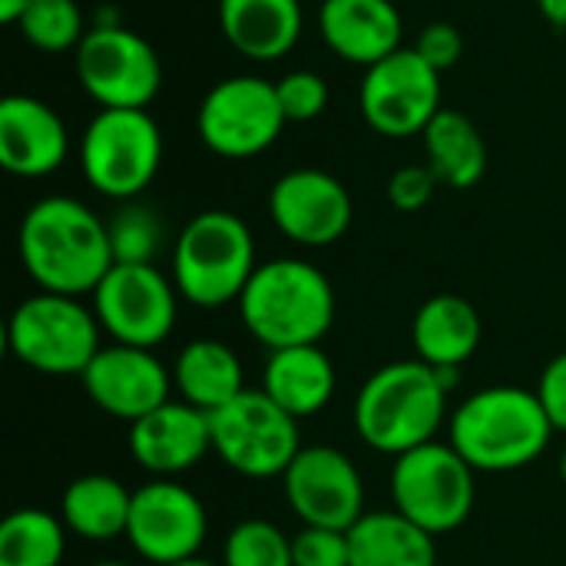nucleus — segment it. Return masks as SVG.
Instances as JSON below:
<instances>
[{"mask_svg": "<svg viewBox=\"0 0 566 566\" xmlns=\"http://www.w3.org/2000/svg\"><path fill=\"white\" fill-rule=\"evenodd\" d=\"M20 262L40 292L93 295L116 265L106 222L73 196H46L33 202L17 235Z\"/></svg>", "mask_w": 566, "mask_h": 566, "instance_id": "1", "label": "nucleus"}, {"mask_svg": "<svg viewBox=\"0 0 566 566\" xmlns=\"http://www.w3.org/2000/svg\"><path fill=\"white\" fill-rule=\"evenodd\" d=\"M448 395L441 371L421 358L391 361L358 388L355 431L371 451L401 458L434 441L448 421Z\"/></svg>", "mask_w": 566, "mask_h": 566, "instance_id": "2", "label": "nucleus"}, {"mask_svg": "<svg viewBox=\"0 0 566 566\" xmlns=\"http://www.w3.org/2000/svg\"><path fill=\"white\" fill-rule=\"evenodd\" d=\"M554 438V424L537 391L517 385L484 388L451 415V448L478 474H511L531 468Z\"/></svg>", "mask_w": 566, "mask_h": 566, "instance_id": "3", "label": "nucleus"}, {"mask_svg": "<svg viewBox=\"0 0 566 566\" xmlns=\"http://www.w3.org/2000/svg\"><path fill=\"white\" fill-rule=\"evenodd\" d=\"M239 315L249 335L269 352L318 345L335 322V289L305 259H272L249 279Z\"/></svg>", "mask_w": 566, "mask_h": 566, "instance_id": "4", "label": "nucleus"}, {"mask_svg": "<svg viewBox=\"0 0 566 566\" xmlns=\"http://www.w3.org/2000/svg\"><path fill=\"white\" fill-rule=\"evenodd\" d=\"M255 269L252 229L229 209L199 212L172 245V282L196 308L239 302Z\"/></svg>", "mask_w": 566, "mask_h": 566, "instance_id": "5", "label": "nucleus"}, {"mask_svg": "<svg viewBox=\"0 0 566 566\" xmlns=\"http://www.w3.org/2000/svg\"><path fill=\"white\" fill-rule=\"evenodd\" d=\"M99 318L73 295L36 292L23 298L7 322V348L10 355L53 378L83 375L96 358L99 345Z\"/></svg>", "mask_w": 566, "mask_h": 566, "instance_id": "6", "label": "nucleus"}, {"mask_svg": "<svg viewBox=\"0 0 566 566\" xmlns=\"http://www.w3.org/2000/svg\"><path fill=\"white\" fill-rule=\"evenodd\" d=\"M80 166L99 196L133 202L163 166L159 123L149 109H99L80 139Z\"/></svg>", "mask_w": 566, "mask_h": 566, "instance_id": "7", "label": "nucleus"}, {"mask_svg": "<svg viewBox=\"0 0 566 566\" xmlns=\"http://www.w3.org/2000/svg\"><path fill=\"white\" fill-rule=\"evenodd\" d=\"M474 468L441 441L421 444L391 468V501L395 511L424 527L431 537L454 534L474 511L478 481Z\"/></svg>", "mask_w": 566, "mask_h": 566, "instance_id": "8", "label": "nucleus"}, {"mask_svg": "<svg viewBox=\"0 0 566 566\" xmlns=\"http://www.w3.org/2000/svg\"><path fill=\"white\" fill-rule=\"evenodd\" d=\"M216 458L252 481L282 478L302 451L298 421L282 411L262 388H245L209 415Z\"/></svg>", "mask_w": 566, "mask_h": 566, "instance_id": "9", "label": "nucleus"}, {"mask_svg": "<svg viewBox=\"0 0 566 566\" xmlns=\"http://www.w3.org/2000/svg\"><path fill=\"white\" fill-rule=\"evenodd\" d=\"M76 80L99 109H146L163 86V63L129 27H93L76 46Z\"/></svg>", "mask_w": 566, "mask_h": 566, "instance_id": "10", "label": "nucleus"}, {"mask_svg": "<svg viewBox=\"0 0 566 566\" xmlns=\"http://www.w3.org/2000/svg\"><path fill=\"white\" fill-rule=\"evenodd\" d=\"M285 123L279 90L262 76L219 80L196 113L202 146L222 159H252L265 153L282 136Z\"/></svg>", "mask_w": 566, "mask_h": 566, "instance_id": "11", "label": "nucleus"}, {"mask_svg": "<svg viewBox=\"0 0 566 566\" xmlns=\"http://www.w3.org/2000/svg\"><path fill=\"white\" fill-rule=\"evenodd\" d=\"M358 106L365 123L388 139L424 136L441 106V73L411 46L365 70Z\"/></svg>", "mask_w": 566, "mask_h": 566, "instance_id": "12", "label": "nucleus"}, {"mask_svg": "<svg viewBox=\"0 0 566 566\" xmlns=\"http://www.w3.org/2000/svg\"><path fill=\"white\" fill-rule=\"evenodd\" d=\"M179 298L176 282L156 265L116 262L93 292V312L116 345L156 348L176 328Z\"/></svg>", "mask_w": 566, "mask_h": 566, "instance_id": "13", "label": "nucleus"}, {"mask_svg": "<svg viewBox=\"0 0 566 566\" xmlns=\"http://www.w3.org/2000/svg\"><path fill=\"white\" fill-rule=\"evenodd\" d=\"M209 534L206 504L176 478H156L133 491L129 547L153 566H172L199 557Z\"/></svg>", "mask_w": 566, "mask_h": 566, "instance_id": "14", "label": "nucleus"}, {"mask_svg": "<svg viewBox=\"0 0 566 566\" xmlns=\"http://www.w3.org/2000/svg\"><path fill=\"white\" fill-rule=\"evenodd\" d=\"M285 501L305 527L352 531L365 511V481L355 461L328 444L302 448L282 474Z\"/></svg>", "mask_w": 566, "mask_h": 566, "instance_id": "15", "label": "nucleus"}, {"mask_svg": "<svg viewBox=\"0 0 566 566\" xmlns=\"http://www.w3.org/2000/svg\"><path fill=\"white\" fill-rule=\"evenodd\" d=\"M269 216L275 229L308 249L335 245L352 226V196L342 179L325 169H292L275 179L269 192Z\"/></svg>", "mask_w": 566, "mask_h": 566, "instance_id": "16", "label": "nucleus"}, {"mask_svg": "<svg viewBox=\"0 0 566 566\" xmlns=\"http://www.w3.org/2000/svg\"><path fill=\"white\" fill-rule=\"evenodd\" d=\"M80 381L103 415L129 424L163 408L172 391V371L153 355V348L116 342L96 352Z\"/></svg>", "mask_w": 566, "mask_h": 566, "instance_id": "17", "label": "nucleus"}, {"mask_svg": "<svg viewBox=\"0 0 566 566\" xmlns=\"http://www.w3.org/2000/svg\"><path fill=\"white\" fill-rule=\"evenodd\" d=\"M209 451H212L209 415L186 401H166L153 415L129 424L133 461L156 478H179L192 471Z\"/></svg>", "mask_w": 566, "mask_h": 566, "instance_id": "18", "label": "nucleus"}, {"mask_svg": "<svg viewBox=\"0 0 566 566\" xmlns=\"http://www.w3.org/2000/svg\"><path fill=\"white\" fill-rule=\"evenodd\" d=\"M70 156L66 123L36 96L13 93L0 103V163L10 176L43 179Z\"/></svg>", "mask_w": 566, "mask_h": 566, "instance_id": "19", "label": "nucleus"}, {"mask_svg": "<svg viewBox=\"0 0 566 566\" xmlns=\"http://www.w3.org/2000/svg\"><path fill=\"white\" fill-rule=\"evenodd\" d=\"M318 30L335 56L368 70L401 50L405 20L391 0H322Z\"/></svg>", "mask_w": 566, "mask_h": 566, "instance_id": "20", "label": "nucleus"}, {"mask_svg": "<svg viewBox=\"0 0 566 566\" xmlns=\"http://www.w3.org/2000/svg\"><path fill=\"white\" fill-rule=\"evenodd\" d=\"M226 43L255 63H275L302 36L305 13L298 0H219Z\"/></svg>", "mask_w": 566, "mask_h": 566, "instance_id": "21", "label": "nucleus"}, {"mask_svg": "<svg viewBox=\"0 0 566 566\" xmlns=\"http://www.w3.org/2000/svg\"><path fill=\"white\" fill-rule=\"evenodd\" d=\"M335 385L338 375L322 345L269 352V361L262 368V391L295 421L322 415L335 398Z\"/></svg>", "mask_w": 566, "mask_h": 566, "instance_id": "22", "label": "nucleus"}, {"mask_svg": "<svg viewBox=\"0 0 566 566\" xmlns=\"http://www.w3.org/2000/svg\"><path fill=\"white\" fill-rule=\"evenodd\" d=\"M484 322L478 308L461 295H434L428 298L411 322L415 355L431 368H458L474 358L481 348Z\"/></svg>", "mask_w": 566, "mask_h": 566, "instance_id": "23", "label": "nucleus"}, {"mask_svg": "<svg viewBox=\"0 0 566 566\" xmlns=\"http://www.w3.org/2000/svg\"><path fill=\"white\" fill-rule=\"evenodd\" d=\"M172 388L179 398L206 415L229 405L245 391V371L239 355L216 338L189 342L172 365Z\"/></svg>", "mask_w": 566, "mask_h": 566, "instance_id": "24", "label": "nucleus"}, {"mask_svg": "<svg viewBox=\"0 0 566 566\" xmlns=\"http://www.w3.org/2000/svg\"><path fill=\"white\" fill-rule=\"evenodd\" d=\"M352 566H438L434 537L398 511H368L352 531Z\"/></svg>", "mask_w": 566, "mask_h": 566, "instance_id": "25", "label": "nucleus"}, {"mask_svg": "<svg viewBox=\"0 0 566 566\" xmlns=\"http://www.w3.org/2000/svg\"><path fill=\"white\" fill-rule=\"evenodd\" d=\"M129 507H133V491H126V484L106 474H83L70 481V488L63 491L60 521L66 524L70 534L103 544V541L126 537Z\"/></svg>", "mask_w": 566, "mask_h": 566, "instance_id": "26", "label": "nucleus"}, {"mask_svg": "<svg viewBox=\"0 0 566 566\" xmlns=\"http://www.w3.org/2000/svg\"><path fill=\"white\" fill-rule=\"evenodd\" d=\"M428 166L441 186L471 189L488 172V146L471 116L458 109H441L424 129Z\"/></svg>", "mask_w": 566, "mask_h": 566, "instance_id": "27", "label": "nucleus"}, {"mask_svg": "<svg viewBox=\"0 0 566 566\" xmlns=\"http://www.w3.org/2000/svg\"><path fill=\"white\" fill-rule=\"evenodd\" d=\"M66 524L40 507H20L0 524V566H60Z\"/></svg>", "mask_w": 566, "mask_h": 566, "instance_id": "28", "label": "nucleus"}, {"mask_svg": "<svg viewBox=\"0 0 566 566\" xmlns=\"http://www.w3.org/2000/svg\"><path fill=\"white\" fill-rule=\"evenodd\" d=\"M17 27L23 40L40 53H76V46L90 33L76 0H33Z\"/></svg>", "mask_w": 566, "mask_h": 566, "instance_id": "29", "label": "nucleus"}, {"mask_svg": "<svg viewBox=\"0 0 566 566\" xmlns=\"http://www.w3.org/2000/svg\"><path fill=\"white\" fill-rule=\"evenodd\" d=\"M222 566H295L292 537L272 521H242L222 544Z\"/></svg>", "mask_w": 566, "mask_h": 566, "instance_id": "30", "label": "nucleus"}, {"mask_svg": "<svg viewBox=\"0 0 566 566\" xmlns=\"http://www.w3.org/2000/svg\"><path fill=\"white\" fill-rule=\"evenodd\" d=\"M113 259L126 265H153L159 245H163V222L149 206L123 202L113 219L106 222Z\"/></svg>", "mask_w": 566, "mask_h": 566, "instance_id": "31", "label": "nucleus"}, {"mask_svg": "<svg viewBox=\"0 0 566 566\" xmlns=\"http://www.w3.org/2000/svg\"><path fill=\"white\" fill-rule=\"evenodd\" d=\"M279 103L289 123H308L325 113L328 106V83L312 70H292L279 83Z\"/></svg>", "mask_w": 566, "mask_h": 566, "instance_id": "32", "label": "nucleus"}, {"mask_svg": "<svg viewBox=\"0 0 566 566\" xmlns=\"http://www.w3.org/2000/svg\"><path fill=\"white\" fill-rule=\"evenodd\" d=\"M295 566H352L348 531L332 527H302L292 537Z\"/></svg>", "mask_w": 566, "mask_h": 566, "instance_id": "33", "label": "nucleus"}, {"mask_svg": "<svg viewBox=\"0 0 566 566\" xmlns=\"http://www.w3.org/2000/svg\"><path fill=\"white\" fill-rule=\"evenodd\" d=\"M438 176L431 172V166H401L388 176V202L398 212H421L438 189Z\"/></svg>", "mask_w": 566, "mask_h": 566, "instance_id": "34", "label": "nucleus"}, {"mask_svg": "<svg viewBox=\"0 0 566 566\" xmlns=\"http://www.w3.org/2000/svg\"><path fill=\"white\" fill-rule=\"evenodd\" d=\"M415 50H418L438 73H444V70H451V66L461 60V53H464V36H461V30H458L454 23L434 20V23H428V27L418 33Z\"/></svg>", "mask_w": 566, "mask_h": 566, "instance_id": "35", "label": "nucleus"}, {"mask_svg": "<svg viewBox=\"0 0 566 566\" xmlns=\"http://www.w3.org/2000/svg\"><path fill=\"white\" fill-rule=\"evenodd\" d=\"M534 391H537L554 431L566 434V352L557 355L554 361H547V368L541 371V381H537Z\"/></svg>", "mask_w": 566, "mask_h": 566, "instance_id": "36", "label": "nucleus"}, {"mask_svg": "<svg viewBox=\"0 0 566 566\" xmlns=\"http://www.w3.org/2000/svg\"><path fill=\"white\" fill-rule=\"evenodd\" d=\"M537 7H541L544 20H547L551 27L566 30V0H537Z\"/></svg>", "mask_w": 566, "mask_h": 566, "instance_id": "37", "label": "nucleus"}, {"mask_svg": "<svg viewBox=\"0 0 566 566\" xmlns=\"http://www.w3.org/2000/svg\"><path fill=\"white\" fill-rule=\"evenodd\" d=\"M33 0H0V20L3 23H20V17L30 10Z\"/></svg>", "mask_w": 566, "mask_h": 566, "instance_id": "38", "label": "nucleus"}, {"mask_svg": "<svg viewBox=\"0 0 566 566\" xmlns=\"http://www.w3.org/2000/svg\"><path fill=\"white\" fill-rule=\"evenodd\" d=\"M172 566H222V564H209V560H202V557H192V560H182V564H172Z\"/></svg>", "mask_w": 566, "mask_h": 566, "instance_id": "39", "label": "nucleus"}, {"mask_svg": "<svg viewBox=\"0 0 566 566\" xmlns=\"http://www.w3.org/2000/svg\"><path fill=\"white\" fill-rule=\"evenodd\" d=\"M560 478H564V484H566V444H564V451H560Z\"/></svg>", "mask_w": 566, "mask_h": 566, "instance_id": "40", "label": "nucleus"}, {"mask_svg": "<svg viewBox=\"0 0 566 566\" xmlns=\"http://www.w3.org/2000/svg\"><path fill=\"white\" fill-rule=\"evenodd\" d=\"M90 566H129V564H119V560H96V564Z\"/></svg>", "mask_w": 566, "mask_h": 566, "instance_id": "41", "label": "nucleus"}]
</instances>
